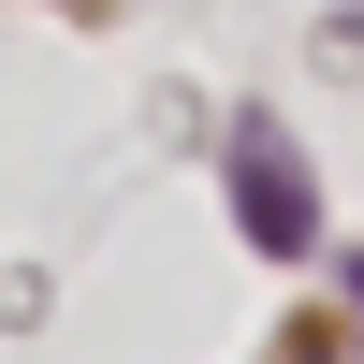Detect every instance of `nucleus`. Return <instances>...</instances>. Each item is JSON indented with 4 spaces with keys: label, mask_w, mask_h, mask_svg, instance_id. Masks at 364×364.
I'll use <instances>...</instances> for the list:
<instances>
[{
    "label": "nucleus",
    "mask_w": 364,
    "mask_h": 364,
    "mask_svg": "<svg viewBox=\"0 0 364 364\" xmlns=\"http://www.w3.org/2000/svg\"><path fill=\"white\" fill-rule=\"evenodd\" d=\"M233 219H248V248H321V190H306V161H291L277 132H233Z\"/></svg>",
    "instance_id": "1"
},
{
    "label": "nucleus",
    "mask_w": 364,
    "mask_h": 364,
    "mask_svg": "<svg viewBox=\"0 0 364 364\" xmlns=\"http://www.w3.org/2000/svg\"><path fill=\"white\" fill-rule=\"evenodd\" d=\"M350 306H364V262H350Z\"/></svg>",
    "instance_id": "2"
}]
</instances>
